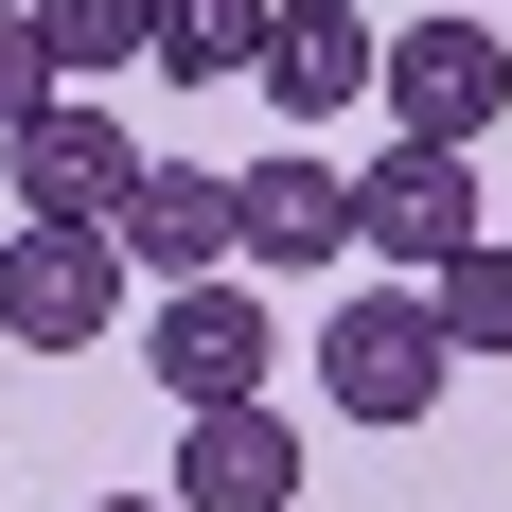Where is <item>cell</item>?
<instances>
[{"instance_id": "1", "label": "cell", "mask_w": 512, "mask_h": 512, "mask_svg": "<svg viewBox=\"0 0 512 512\" xmlns=\"http://www.w3.org/2000/svg\"><path fill=\"white\" fill-rule=\"evenodd\" d=\"M371 106H389L407 142H442V159H477V142H495V106H512V36L477 18V0H424L407 36L371 53Z\"/></svg>"}, {"instance_id": "2", "label": "cell", "mask_w": 512, "mask_h": 512, "mask_svg": "<svg viewBox=\"0 0 512 512\" xmlns=\"http://www.w3.org/2000/svg\"><path fill=\"white\" fill-rule=\"evenodd\" d=\"M442 318H424V283H354V301H318V407L336 424H424L442 407Z\"/></svg>"}, {"instance_id": "3", "label": "cell", "mask_w": 512, "mask_h": 512, "mask_svg": "<svg viewBox=\"0 0 512 512\" xmlns=\"http://www.w3.org/2000/svg\"><path fill=\"white\" fill-rule=\"evenodd\" d=\"M142 371L177 389V424H195V407H265V371H283V318H265V283H248V265H212V283H159Z\"/></svg>"}, {"instance_id": "4", "label": "cell", "mask_w": 512, "mask_h": 512, "mask_svg": "<svg viewBox=\"0 0 512 512\" xmlns=\"http://www.w3.org/2000/svg\"><path fill=\"white\" fill-rule=\"evenodd\" d=\"M354 248L389 265V283H442V265L477 248V159H442V142H389L354 177Z\"/></svg>"}, {"instance_id": "5", "label": "cell", "mask_w": 512, "mask_h": 512, "mask_svg": "<svg viewBox=\"0 0 512 512\" xmlns=\"http://www.w3.org/2000/svg\"><path fill=\"white\" fill-rule=\"evenodd\" d=\"M106 318H124V248L18 212V230H0V336H18V354H71V336H106Z\"/></svg>"}, {"instance_id": "6", "label": "cell", "mask_w": 512, "mask_h": 512, "mask_svg": "<svg viewBox=\"0 0 512 512\" xmlns=\"http://www.w3.org/2000/svg\"><path fill=\"white\" fill-rule=\"evenodd\" d=\"M336 248H354V177L318 142H283V159L230 177V265H248V283H301V265H336Z\"/></svg>"}, {"instance_id": "7", "label": "cell", "mask_w": 512, "mask_h": 512, "mask_svg": "<svg viewBox=\"0 0 512 512\" xmlns=\"http://www.w3.org/2000/svg\"><path fill=\"white\" fill-rule=\"evenodd\" d=\"M0 159H18V212H36V230H106V212H124V177H142L124 106H89V89H53Z\"/></svg>"}, {"instance_id": "8", "label": "cell", "mask_w": 512, "mask_h": 512, "mask_svg": "<svg viewBox=\"0 0 512 512\" xmlns=\"http://www.w3.org/2000/svg\"><path fill=\"white\" fill-rule=\"evenodd\" d=\"M371 18L354 0H265V53H248V89L283 106V142H318V124H336V106H371Z\"/></svg>"}, {"instance_id": "9", "label": "cell", "mask_w": 512, "mask_h": 512, "mask_svg": "<svg viewBox=\"0 0 512 512\" xmlns=\"http://www.w3.org/2000/svg\"><path fill=\"white\" fill-rule=\"evenodd\" d=\"M106 248L142 265V283H212V265H230V177H212V159H142L124 212H106Z\"/></svg>"}, {"instance_id": "10", "label": "cell", "mask_w": 512, "mask_h": 512, "mask_svg": "<svg viewBox=\"0 0 512 512\" xmlns=\"http://www.w3.org/2000/svg\"><path fill=\"white\" fill-rule=\"evenodd\" d=\"M177 512H301V424L283 407H195L177 424Z\"/></svg>"}, {"instance_id": "11", "label": "cell", "mask_w": 512, "mask_h": 512, "mask_svg": "<svg viewBox=\"0 0 512 512\" xmlns=\"http://www.w3.org/2000/svg\"><path fill=\"white\" fill-rule=\"evenodd\" d=\"M265 53V0H142V71L212 89V71H248Z\"/></svg>"}, {"instance_id": "12", "label": "cell", "mask_w": 512, "mask_h": 512, "mask_svg": "<svg viewBox=\"0 0 512 512\" xmlns=\"http://www.w3.org/2000/svg\"><path fill=\"white\" fill-rule=\"evenodd\" d=\"M424 318H442V354H512V248H495V230L424 283Z\"/></svg>"}, {"instance_id": "13", "label": "cell", "mask_w": 512, "mask_h": 512, "mask_svg": "<svg viewBox=\"0 0 512 512\" xmlns=\"http://www.w3.org/2000/svg\"><path fill=\"white\" fill-rule=\"evenodd\" d=\"M53 36V89H89V71H142V0H36Z\"/></svg>"}, {"instance_id": "14", "label": "cell", "mask_w": 512, "mask_h": 512, "mask_svg": "<svg viewBox=\"0 0 512 512\" xmlns=\"http://www.w3.org/2000/svg\"><path fill=\"white\" fill-rule=\"evenodd\" d=\"M36 106H53V36H36V0H0V142H18Z\"/></svg>"}, {"instance_id": "15", "label": "cell", "mask_w": 512, "mask_h": 512, "mask_svg": "<svg viewBox=\"0 0 512 512\" xmlns=\"http://www.w3.org/2000/svg\"><path fill=\"white\" fill-rule=\"evenodd\" d=\"M89 512H177V495H89Z\"/></svg>"}]
</instances>
